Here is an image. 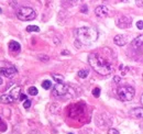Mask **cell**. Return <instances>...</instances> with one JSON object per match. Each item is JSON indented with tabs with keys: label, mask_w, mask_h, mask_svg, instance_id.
I'll use <instances>...</instances> for the list:
<instances>
[{
	"label": "cell",
	"mask_w": 143,
	"mask_h": 134,
	"mask_svg": "<svg viewBox=\"0 0 143 134\" xmlns=\"http://www.w3.org/2000/svg\"><path fill=\"white\" fill-rule=\"evenodd\" d=\"M2 84H3V81H2V78L0 77V85H2Z\"/></svg>",
	"instance_id": "cell-29"
},
{
	"label": "cell",
	"mask_w": 143,
	"mask_h": 134,
	"mask_svg": "<svg viewBox=\"0 0 143 134\" xmlns=\"http://www.w3.org/2000/svg\"><path fill=\"white\" fill-rule=\"evenodd\" d=\"M142 39H143V36H142V35H139L135 40L132 41V46H133L134 49H138V47H141V46H142V42H143Z\"/></svg>",
	"instance_id": "cell-13"
},
{
	"label": "cell",
	"mask_w": 143,
	"mask_h": 134,
	"mask_svg": "<svg viewBox=\"0 0 143 134\" xmlns=\"http://www.w3.org/2000/svg\"><path fill=\"white\" fill-rule=\"evenodd\" d=\"M0 102L1 103H11L13 102V99L10 97V95H2L0 97Z\"/></svg>",
	"instance_id": "cell-14"
},
{
	"label": "cell",
	"mask_w": 143,
	"mask_h": 134,
	"mask_svg": "<svg viewBox=\"0 0 143 134\" xmlns=\"http://www.w3.org/2000/svg\"><path fill=\"white\" fill-rule=\"evenodd\" d=\"M19 99H20L21 101H23V102H24V101L26 100V96H25V95H23V94H21V95H20V98H19Z\"/></svg>",
	"instance_id": "cell-25"
},
{
	"label": "cell",
	"mask_w": 143,
	"mask_h": 134,
	"mask_svg": "<svg viewBox=\"0 0 143 134\" xmlns=\"http://www.w3.org/2000/svg\"><path fill=\"white\" fill-rule=\"evenodd\" d=\"M31 107V100H29V99H26L24 102H23V108H25V109H29Z\"/></svg>",
	"instance_id": "cell-21"
},
{
	"label": "cell",
	"mask_w": 143,
	"mask_h": 134,
	"mask_svg": "<svg viewBox=\"0 0 143 134\" xmlns=\"http://www.w3.org/2000/svg\"><path fill=\"white\" fill-rule=\"evenodd\" d=\"M20 95H21V87L20 86H15V87L12 89L11 94H10V97H11L14 100H18L20 98Z\"/></svg>",
	"instance_id": "cell-10"
},
{
	"label": "cell",
	"mask_w": 143,
	"mask_h": 134,
	"mask_svg": "<svg viewBox=\"0 0 143 134\" xmlns=\"http://www.w3.org/2000/svg\"><path fill=\"white\" fill-rule=\"evenodd\" d=\"M88 74H89L88 69H81V71H78V73H77L79 78H86L88 76Z\"/></svg>",
	"instance_id": "cell-15"
},
{
	"label": "cell",
	"mask_w": 143,
	"mask_h": 134,
	"mask_svg": "<svg viewBox=\"0 0 143 134\" xmlns=\"http://www.w3.org/2000/svg\"><path fill=\"white\" fill-rule=\"evenodd\" d=\"M28 92H29V95H31V96H36L38 95V89H36V87H30L29 89H28Z\"/></svg>",
	"instance_id": "cell-18"
},
{
	"label": "cell",
	"mask_w": 143,
	"mask_h": 134,
	"mask_svg": "<svg viewBox=\"0 0 143 134\" xmlns=\"http://www.w3.org/2000/svg\"><path fill=\"white\" fill-rule=\"evenodd\" d=\"M131 116L135 118V119H141L142 118V108H135V109H132L129 113Z\"/></svg>",
	"instance_id": "cell-11"
},
{
	"label": "cell",
	"mask_w": 143,
	"mask_h": 134,
	"mask_svg": "<svg viewBox=\"0 0 143 134\" xmlns=\"http://www.w3.org/2000/svg\"><path fill=\"white\" fill-rule=\"evenodd\" d=\"M77 42L84 45H89L98 39V32L90 26H83L76 30Z\"/></svg>",
	"instance_id": "cell-2"
},
{
	"label": "cell",
	"mask_w": 143,
	"mask_h": 134,
	"mask_svg": "<svg viewBox=\"0 0 143 134\" xmlns=\"http://www.w3.org/2000/svg\"><path fill=\"white\" fill-rule=\"evenodd\" d=\"M67 90H68V86L66 84L57 83L53 87V95L55 97H62V96H65L67 94Z\"/></svg>",
	"instance_id": "cell-5"
},
{
	"label": "cell",
	"mask_w": 143,
	"mask_h": 134,
	"mask_svg": "<svg viewBox=\"0 0 143 134\" xmlns=\"http://www.w3.org/2000/svg\"><path fill=\"white\" fill-rule=\"evenodd\" d=\"M17 74L18 71L14 67H0V75L7 78H13Z\"/></svg>",
	"instance_id": "cell-6"
},
{
	"label": "cell",
	"mask_w": 143,
	"mask_h": 134,
	"mask_svg": "<svg viewBox=\"0 0 143 134\" xmlns=\"http://www.w3.org/2000/svg\"><path fill=\"white\" fill-rule=\"evenodd\" d=\"M53 78H54L57 83H63V80H64V77L62 76V75H57V74H53L52 75Z\"/></svg>",
	"instance_id": "cell-19"
},
{
	"label": "cell",
	"mask_w": 143,
	"mask_h": 134,
	"mask_svg": "<svg viewBox=\"0 0 143 134\" xmlns=\"http://www.w3.org/2000/svg\"><path fill=\"white\" fill-rule=\"evenodd\" d=\"M120 79H121V78H120L119 76H116V77H115V81H116V83H119Z\"/></svg>",
	"instance_id": "cell-27"
},
{
	"label": "cell",
	"mask_w": 143,
	"mask_h": 134,
	"mask_svg": "<svg viewBox=\"0 0 143 134\" xmlns=\"http://www.w3.org/2000/svg\"><path fill=\"white\" fill-rule=\"evenodd\" d=\"M88 63L94 68V71L100 75H109L113 71L111 64L98 53H91L88 56Z\"/></svg>",
	"instance_id": "cell-1"
},
{
	"label": "cell",
	"mask_w": 143,
	"mask_h": 134,
	"mask_svg": "<svg viewBox=\"0 0 143 134\" xmlns=\"http://www.w3.org/2000/svg\"><path fill=\"white\" fill-rule=\"evenodd\" d=\"M2 12V10H1V8H0V13H1Z\"/></svg>",
	"instance_id": "cell-30"
},
{
	"label": "cell",
	"mask_w": 143,
	"mask_h": 134,
	"mask_svg": "<svg viewBox=\"0 0 143 134\" xmlns=\"http://www.w3.org/2000/svg\"><path fill=\"white\" fill-rule=\"evenodd\" d=\"M9 49H10V51L11 52H19L20 51V49H21V46H20V44L18 42H15V41H11L9 43Z\"/></svg>",
	"instance_id": "cell-12"
},
{
	"label": "cell",
	"mask_w": 143,
	"mask_h": 134,
	"mask_svg": "<svg viewBox=\"0 0 143 134\" xmlns=\"http://www.w3.org/2000/svg\"><path fill=\"white\" fill-rule=\"evenodd\" d=\"M136 26H138V29H139V30H142L143 29V21L142 20L138 21V22H136Z\"/></svg>",
	"instance_id": "cell-24"
},
{
	"label": "cell",
	"mask_w": 143,
	"mask_h": 134,
	"mask_svg": "<svg viewBox=\"0 0 143 134\" xmlns=\"http://www.w3.org/2000/svg\"><path fill=\"white\" fill-rule=\"evenodd\" d=\"M42 88L45 89V90H49L52 88V81L51 80H44L43 83H42Z\"/></svg>",
	"instance_id": "cell-16"
},
{
	"label": "cell",
	"mask_w": 143,
	"mask_h": 134,
	"mask_svg": "<svg viewBox=\"0 0 143 134\" xmlns=\"http://www.w3.org/2000/svg\"><path fill=\"white\" fill-rule=\"evenodd\" d=\"M113 42H115L116 45L123 46V45H125V43H127V37L124 35H122V34H118V35H116L113 37Z\"/></svg>",
	"instance_id": "cell-9"
},
{
	"label": "cell",
	"mask_w": 143,
	"mask_h": 134,
	"mask_svg": "<svg viewBox=\"0 0 143 134\" xmlns=\"http://www.w3.org/2000/svg\"><path fill=\"white\" fill-rule=\"evenodd\" d=\"M116 24H117L118 28L121 29H127L131 25V19L129 17H125V15H122V17H119L116 21Z\"/></svg>",
	"instance_id": "cell-7"
},
{
	"label": "cell",
	"mask_w": 143,
	"mask_h": 134,
	"mask_svg": "<svg viewBox=\"0 0 143 134\" xmlns=\"http://www.w3.org/2000/svg\"><path fill=\"white\" fill-rule=\"evenodd\" d=\"M68 134H73V133H68Z\"/></svg>",
	"instance_id": "cell-31"
},
{
	"label": "cell",
	"mask_w": 143,
	"mask_h": 134,
	"mask_svg": "<svg viewBox=\"0 0 143 134\" xmlns=\"http://www.w3.org/2000/svg\"><path fill=\"white\" fill-rule=\"evenodd\" d=\"M62 54H63V55H68V54H70V52H68V51H63Z\"/></svg>",
	"instance_id": "cell-28"
},
{
	"label": "cell",
	"mask_w": 143,
	"mask_h": 134,
	"mask_svg": "<svg viewBox=\"0 0 143 134\" xmlns=\"http://www.w3.org/2000/svg\"><path fill=\"white\" fill-rule=\"evenodd\" d=\"M82 11H85V12H87V11H88L87 7H86V6H83V7H82Z\"/></svg>",
	"instance_id": "cell-26"
},
{
	"label": "cell",
	"mask_w": 143,
	"mask_h": 134,
	"mask_svg": "<svg viewBox=\"0 0 143 134\" xmlns=\"http://www.w3.org/2000/svg\"><path fill=\"white\" fill-rule=\"evenodd\" d=\"M26 31L28 32H39L40 31V28L36 25H28L26 26Z\"/></svg>",
	"instance_id": "cell-17"
},
{
	"label": "cell",
	"mask_w": 143,
	"mask_h": 134,
	"mask_svg": "<svg viewBox=\"0 0 143 134\" xmlns=\"http://www.w3.org/2000/svg\"><path fill=\"white\" fill-rule=\"evenodd\" d=\"M108 134H120V133H119L118 130H116V129H109Z\"/></svg>",
	"instance_id": "cell-23"
},
{
	"label": "cell",
	"mask_w": 143,
	"mask_h": 134,
	"mask_svg": "<svg viewBox=\"0 0 143 134\" xmlns=\"http://www.w3.org/2000/svg\"><path fill=\"white\" fill-rule=\"evenodd\" d=\"M95 13L98 18H106L109 14V9L106 6H98L96 9H95Z\"/></svg>",
	"instance_id": "cell-8"
},
{
	"label": "cell",
	"mask_w": 143,
	"mask_h": 134,
	"mask_svg": "<svg viewBox=\"0 0 143 134\" xmlns=\"http://www.w3.org/2000/svg\"><path fill=\"white\" fill-rule=\"evenodd\" d=\"M93 95H94V97H96V98H98L99 96H100V88H95L94 90H93Z\"/></svg>",
	"instance_id": "cell-20"
},
{
	"label": "cell",
	"mask_w": 143,
	"mask_h": 134,
	"mask_svg": "<svg viewBox=\"0 0 143 134\" xmlns=\"http://www.w3.org/2000/svg\"><path fill=\"white\" fill-rule=\"evenodd\" d=\"M39 58H40L41 61H43V62H47V61L50 60V57L47 56V55H40V56H39Z\"/></svg>",
	"instance_id": "cell-22"
},
{
	"label": "cell",
	"mask_w": 143,
	"mask_h": 134,
	"mask_svg": "<svg viewBox=\"0 0 143 134\" xmlns=\"http://www.w3.org/2000/svg\"><path fill=\"white\" fill-rule=\"evenodd\" d=\"M17 17L19 20L21 21H30V20H33L36 17V13L32 8H29V7H22L18 10L17 12Z\"/></svg>",
	"instance_id": "cell-3"
},
{
	"label": "cell",
	"mask_w": 143,
	"mask_h": 134,
	"mask_svg": "<svg viewBox=\"0 0 143 134\" xmlns=\"http://www.w3.org/2000/svg\"><path fill=\"white\" fill-rule=\"evenodd\" d=\"M135 95V90L131 86H123L118 89V96L122 101H130L133 99Z\"/></svg>",
	"instance_id": "cell-4"
}]
</instances>
